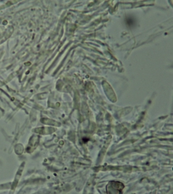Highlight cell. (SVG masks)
<instances>
[{
	"instance_id": "6da1fadb",
	"label": "cell",
	"mask_w": 173,
	"mask_h": 194,
	"mask_svg": "<svg viewBox=\"0 0 173 194\" xmlns=\"http://www.w3.org/2000/svg\"><path fill=\"white\" fill-rule=\"evenodd\" d=\"M124 187V184L120 182L112 181L108 183L106 187V191L108 193H122Z\"/></svg>"
},
{
	"instance_id": "7a4b0ae2",
	"label": "cell",
	"mask_w": 173,
	"mask_h": 194,
	"mask_svg": "<svg viewBox=\"0 0 173 194\" xmlns=\"http://www.w3.org/2000/svg\"><path fill=\"white\" fill-rule=\"evenodd\" d=\"M127 23L128 25L131 26L132 25L134 24V21L133 20L130 18H128L126 20Z\"/></svg>"
}]
</instances>
